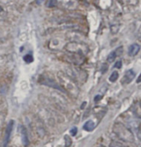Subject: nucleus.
<instances>
[{
	"instance_id": "3",
	"label": "nucleus",
	"mask_w": 141,
	"mask_h": 147,
	"mask_svg": "<svg viewBox=\"0 0 141 147\" xmlns=\"http://www.w3.org/2000/svg\"><path fill=\"white\" fill-rule=\"evenodd\" d=\"M123 53V47L122 46H119L118 47L116 50H115L114 51H112L111 53L108 55V57H107V61L108 62H113L115 59V58L117 57V56H119V55H121Z\"/></svg>"
},
{
	"instance_id": "14",
	"label": "nucleus",
	"mask_w": 141,
	"mask_h": 147,
	"mask_svg": "<svg viewBox=\"0 0 141 147\" xmlns=\"http://www.w3.org/2000/svg\"><path fill=\"white\" fill-rule=\"evenodd\" d=\"M70 135L73 136H76V135L77 134V128H76V127L72 128V130H70Z\"/></svg>"
},
{
	"instance_id": "16",
	"label": "nucleus",
	"mask_w": 141,
	"mask_h": 147,
	"mask_svg": "<svg viewBox=\"0 0 141 147\" xmlns=\"http://www.w3.org/2000/svg\"><path fill=\"white\" fill-rule=\"evenodd\" d=\"M101 96L100 95H96V97H95V99H94V100H95V102H98L99 100H100L101 99Z\"/></svg>"
},
{
	"instance_id": "15",
	"label": "nucleus",
	"mask_w": 141,
	"mask_h": 147,
	"mask_svg": "<svg viewBox=\"0 0 141 147\" xmlns=\"http://www.w3.org/2000/svg\"><path fill=\"white\" fill-rule=\"evenodd\" d=\"M121 66H122V62L121 61H117L115 65V67L117 68V69H120Z\"/></svg>"
},
{
	"instance_id": "2",
	"label": "nucleus",
	"mask_w": 141,
	"mask_h": 147,
	"mask_svg": "<svg viewBox=\"0 0 141 147\" xmlns=\"http://www.w3.org/2000/svg\"><path fill=\"white\" fill-rule=\"evenodd\" d=\"M135 73L133 69H129V70H127L125 74L124 77H123L121 79L122 84H128V83H129L134 79H135Z\"/></svg>"
},
{
	"instance_id": "19",
	"label": "nucleus",
	"mask_w": 141,
	"mask_h": 147,
	"mask_svg": "<svg viewBox=\"0 0 141 147\" xmlns=\"http://www.w3.org/2000/svg\"><path fill=\"white\" fill-rule=\"evenodd\" d=\"M85 105H86V103H84L82 105V107H80V108H82V109H83L84 108V107H85Z\"/></svg>"
},
{
	"instance_id": "5",
	"label": "nucleus",
	"mask_w": 141,
	"mask_h": 147,
	"mask_svg": "<svg viewBox=\"0 0 141 147\" xmlns=\"http://www.w3.org/2000/svg\"><path fill=\"white\" fill-rule=\"evenodd\" d=\"M140 51V46L139 44H132L129 47V51H128V55L129 56H135Z\"/></svg>"
},
{
	"instance_id": "18",
	"label": "nucleus",
	"mask_w": 141,
	"mask_h": 147,
	"mask_svg": "<svg viewBox=\"0 0 141 147\" xmlns=\"http://www.w3.org/2000/svg\"><path fill=\"white\" fill-rule=\"evenodd\" d=\"M36 2H37V4H40V3H43V2H44V0H36Z\"/></svg>"
},
{
	"instance_id": "10",
	"label": "nucleus",
	"mask_w": 141,
	"mask_h": 147,
	"mask_svg": "<svg viewBox=\"0 0 141 147\" xmlns=\"http://www.w3.org/2000/svg\"><path fill=\"white\" fill-rule=\"evenodd\" d=\"M118 78H119V73L117 71H114L111 74V75L110 76L109 79H110V82H115L116 80L118 79Z\"/></svg>"
},
{
	"instance_id": "4",
	"label": "nucleus",
	"mask_w": 141,
	"mask_h": 147,
	"mask_svg": "<svg viewBox=\"0 0 141 147\" xmlns=\"http://www.w3.org/2000/svg\"><path fill=\"white\" fill-rule=\"evenodd\" d=\"M13 125H14V121L13 120H11L9 122L8 126H7V129H6V133H5V137H4V147H6L7 144L9 141L10 136H11V133L13 131Z\"/></svg>"
},
{
	"instance_id": "1",
	"label": "nucleus",
	"mask_w": 141,
	"mask_h": 147,
	"mask_svg": "<svg viewBox=\"0 0 141 147\" xmlns=\"http://www.w3.org/2000/svg\"><path fill=\"white\" fill-rule=\"evenodd\" d=\"M113 131L119 139L125 142L135 141V136L129 128H128L121 122H116L113 127Z\"/></svg>"
},
{
	"instance_id": "6",
	"label": "nucleus",
	"mask_w": 141,
	"mask_h": 147,
	"mask_svg": "<svg viewBox=\"0 0 141 147\" xmlns=\"http://www.w3.org/2000/svg\"><path fill=\"white\" fill-rule=\"evenodd\" d=\"M41 83H42V84H45V85H47L49 87H52V88L54 89H56L58 90H62V88L60 87L58 84H56V83L53 81V80H52L50 79H42L40 81Z\"/></svg>"
},
{
	"instance_id": "7",
	"label": "nucleus",
	"mask_w": 141,
	"mask_h": 147,
	"mask_svg": "<svg viewBox=\"0 0 141 147\" xmlns=\"http://www.w3.org/2000/svg\"><path fill=\"white\" fill-rule=\"evenodd\" d=\"M133 112L137 117L141 119V102L140 101H138V102H135V103H134Z\"/></svg>"
},
{
	"instance_id": "17",
	"label": "nucleus",
	"mask_w": 141,
	"mask_h": 147,
	"mask_svg": "<svg viewBox=\"0 0 141 147\" xmlns=\"http://www.w3.org/2000/svg\"><path fill=\"white\" fill-rule=\"evenodd\" d=\"M137 83H141V74L139 75V77H138V79H137V81H136Z\"/></svg>"
},
{
	"instance_id": "9",
	"label": "nucleus",
	"mask_w": 141,
	"mask_h": 147,
	"mask_svg": "<svg viewBox=\"0 0 141 147\" xmlns=\"http://www.w3.org/2000/svg\"><path fill=\"white\" fill-rule=\"evenodd\" d=\"M95 127H96V125H95L94 121H91V120H89L87 121L86 123L84 124L83 126V128L85 131H91L94 130Z\"/></svg>"
},
{
	"instance_id": "12",
	"label": "nucleus",
	"mask_w": 141,
	"mask_h": 147,
	"mask_svg": "<svg viewBox=\"0 0 141 147\" xmlns=\"http://www.w3.org/2000/svg\"><path fill=\"white\" fill-rule=\"evenodd\" d=\"M65 141H66V147H69L72 145V139L69 136H65Z\"/></svg>"
},
{
	"instance_id": "11",
	"label": "nucleus",
	"mask_w": 141,
	"mask_h": 147,
	"mask_svg": "<svg viewBox=\"0 0 141 147\" xmlns=\"http://www.w3.org/2000/svg\"><path fill=\"white\" fill-rule=\"evenodd\" d=\"M24 61L27 62V63H32L33 61V57L32 55H26L25 56L23 57Z\"/></svg>"
},
{
	"instance_id": "13",
	"label": "nucleus",
	"mask_w": 141,
	"mask_h": 147,
	"mask_svg": "<svg viewBox=\"0 0 141 147\" xmlns=\"http://www.w3.org/2000/svg\"><path fill=\"white\" fill-rule=\"evenodd\" d=\"M111 147H125L123 146L120 143H118V142H112L111 143Z\"/></svg>"
},
{
	"instance_id": "8",
	"label": "nucleus",
	"mask_w": 141,
	"mask_h": 147,
	"mask_svg": "<svg viewBox=\"0 0 141 147\" xmlns=\"http://www.w3.org/2000/svg\"><path fill=\"white\" fill-rule=\"evenodd\" d=\"M21 135H22V141H23V144L27 146L29 142H28V138H27V133L26 128L23 127V126H21Z\"/></svg>"
}]
</instances>
